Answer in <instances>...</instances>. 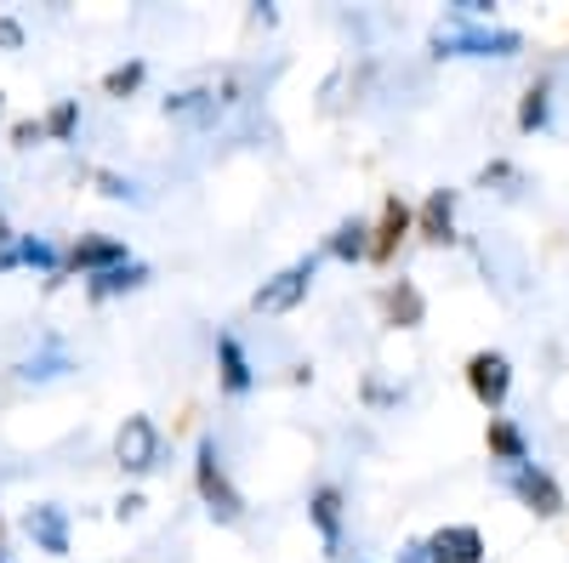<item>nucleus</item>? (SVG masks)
I'll list each match as a JSON object with an SVG mask.
<instances>
[{
	"mask_svg": "<svg viewBox=\"0 0 569 563\" xmlns=\"http://www.w3.org/2000/svg\"><path fill=\"white\" fill-rule=\"evenodd\" d=\"M12 149H34V143H46V125L40 120H12Z\"/></svg>",
	"mask_w": 569,
	"mask_h": 563,
	"instance_id": "4be33fe9",
	"label": "nucleus"
},
{
	"mask_svg": "<svg viewBox=\"0 0 569 563\" xmlns=\"http://www.w3.org/2000/svg\"><path fill=\"white\" fill-rule=\"evenodd\" d=\"M421 563H485L479 524H445L421 541Z\"/></svg>",
	"mask_w": 569,
	"mask_h": 563,
	"instance_id": "9d476101",
	"label": "nucleus"
},
{
	"mask_svg": "<svg viewBox=\"0 0 569 563\" xmlns=\"http://www.w3.org/2000/svg\"><path fill=\"white\" fill-rule=\"evenodd\" d=\"M160 455H166V439H160V428H154V415H126L120 421V433H114V461H120V473H131V479H149L154 466H160Z\"/></svg>",
	"mask_w": 569,
	"mask_h": 563,
	"instance_id": "7ed1b4c3",
	"label": "nucleus"
},
{
	"mask_svg": "<svg viewBox=\"0 0 569 563\" xmlns=\"http://www.w3.org/2000/svg\"><path fill=\"white\" fill-rule=\"evenodd\" d=\"M40 125H46V137H52V143H69V137L80 131V103H74V98L52 103V114H46Z\"/></svg>",
	"mask_w": 569,
	"mask_h": 563,
	"instance_id": "412c9836",
	"label": "nucleus"
},
{
	"mask_svg": "<svg viewBox=\"0 0 569 563\" xmlns=\"http://www.w3.org/2000/svg\"><path fill=\"white\" fill-rule=\"evenodd\" d=\"M507 490H512V501L525 506V512H536V519H558V512H563V484L547 473V466H536V461L512 466Z\"/></svg>",
	"mask_w": 569,
	"mask_h": 563,
	"instance_id": "423d86ee",
	"label": "nucleus"
},
{
	"mask_svg": "<svg viewBox=\"0 0 569 563\" xmlns=\"http://www.w3.org/2000/svg\"><path fill=\"white\" fill-rule=\"evenodd\" d=\"M149 262H126V268H109V273H98V279H86V296L91 302H114V296H131V291H142V285H149Z\"/></svg>",
	"mask_w": 569,
	"mask_h": 563,
	"instance_id": "2eb2a0df",
	"label": "nucleus"
},
{
	"mask_svg": "<svg viewBox=\"0 0 569 563\" xmlns=\"http://www.w3.org/2000/svg\"><path fill=\"white\" fill-rule=\"evenodd\" d=\"M416 233L427 245H450L456 240V188H433V194L416 205Z\"/></svg>",
	"mask_w": 569,
	"mask_h": 563,
	"instance_id": "ddd939ff",
	"label": "nucleus"
},
{
	"mask_svg": "<svg viewBox=\"0 0 569 563\" xmlns=\"http://www.w3.org/2000/svg\"><path fill=\"white\" fill-rule=\"evenodd\" d=\"M467 393L472 399H479L490 415H501L507 410V399H512V359L507 353H496V348H479V353H472L467 359Z\"/></svg>",
	"mask_w": 569,
	"mask_h": 563,
	"instance_id": "39448f33",
	"label": "nucleus"
},
{
	"mask_svg": "<svg viewBox=\"0 0 569 563\" xmlns=\"http://www.w3.org/2000/svg\"><path fill=\"white\" fill-rule=\"evenodd\" d=\"M23 535H29L34 552H46V557H69V546H74L69 512H63L58 501H34V506L23 512Z\"/></svg>",
	"mask_w": 569,
	"mask_h": 563,
	"instance_id": "1a4fd4ad",
	"label": "nucleus"
},
{
	"mask_svg": "<svg viewBox=\"0 0 569 563\" xmlns=\"http://www.w3.org/2000/svg\"><path fill=\"white\" fill-rule=\"evenodd\" d=\"M149 80V63L142 58H131V63H114L109 74H103V98H131V91Z\"/></svg>",
	"mask_w": 569,
	"mask_h": 563,
	"instance_id": "aec40b11",
	"label": "nucleus"
},
{
	"mask_svg": "<svg viewBox=\"0 0 569 563\" xmlns=\"http://www.w3.org/2000/svg\"><path fill=\"white\" fill-rule=\"evenodd\" d=\"M142 506H149V501H142V495H126V501L114 506V519H137V512H142Z\"/></svg>",
	"mask_w": 569,
	"mask_h": 563,
	"instance_id": "393cba45",
	"label": "nucleus"
},
{
	"mask_svg": "<svg viewBox=\"0 0 569 563\" xmlns=\"http://www.w3.org/2000/svg\"><path fill=\"white\" fill-rule=\"evenodd\" d=\"M0 52H23V23L18 18H0Z\"/></svg>",
	"mask_w": 569,
	"mask_h": 563,
	"instance_id": "b1692460",
	"label": "nucleus"
},
{
	"mask_svg": "<svg viewBox=\"0 0 569 563\" xmlns=\"http://www.w3.org/2000/svg\"><path fill=\"white\" fill-rule=\"evenodd\" d=\"M405 233H416V211L399 194H388L382 211H376V222H370V262L388 268L399 257V245H405Z\"/></svg>",
	"mask_w": 569,
	"mask_h": 563,
	"instance_id": "6e6552de",
	"label": "nucleus"
},
{
	"mask_svg": "<svg viewBox=\"0 0 569 563\" xmlns=\"http://www.w3.org/2000/svg\"><path fill=\"white\" fill-rule=\"evenodd\" d=\"M433 52L439 58H518L525 52V34L518 29H485V23H456L433 34Z\"/></svg>",
	"mask_w": 569,
	"mask_h": 563,
	"instance_id": "f03ea898",
	"label": "nucleus"
},
{
	"mask_svg": "<svg viewBox=\"0 0 569 563\" xmlns=\"http://www.w3.org/2000/svg\"><path fill=\"white\" fill-rule=\"evenodd\" d=\"M308 291H313V257L268 273L262 285L251 291V313H268V319H273V313H297V308L308 302Z\"/></svg>",
	"mask_w": 569,
	"mask_h": 563,
	"instance_id": "20e7f679",
	"label": "nucleus"
},
{
	"mask_svg": "<svg viewBox=\"0 0 569 563\" xmlns=\"http://www.w3.org/2000/svg\"><path fill=\"white\" fill-rule=\"evenodd\" d=\"M382 319L393 324V331H416V324L427 319V296L410 285V279H393V285L382 291Z\"/></svg>",
	"mask_w": 569,
	"mask_h": 563,
	"instance_id": "dca6fc26",
	"label": "nucleus"
},
{
	"mask_svg": "<svg viewBox=\"0 0 569 563\" xmlns=\"http://www.w3.org/2000/svg\"><path fill=\"white\" fill-rule=\"evenodd\" d=\"M131 262V251H126V240H109V233H80V240L63 251V279H98V273H109V268H126Z\"/></svg>",
	"mask_w": 569,
	"mask_h": 563,
	"instance_id": "0eeeda50",
	"label": "nucleus"
},
{
	"mask_svg": "<svg viewBox=\"0 0 569 563\" xmlns=\"http://www.w3.org/2000/svg\"><path fill=\"white\" fill-rule=\"evenodd\" d=\"M308 519H313L319 541L337 552V546H342V484H319L313 501H308Z\"/></svg>",
	"mask_w": 569,
	"mask_h": 563,
	"instance_id": "f3484780",
	"label": "nucleus"
},
{
	"mask_svg": "<svg viewBox=\"0 0 569 563\" xmlns=\"http://www.w3.org/2000/svg\"><path fill=\"white\" fill-rule=\"evenodd\" d=\"M12 268H40V273L63 279V251L52 240H40V233H18V240L0 245V273H12Z\"/></svg>",
	"mask_w": 569,
	"mask_h": 563,
	"instance_id": "f8f14e48",
	"label": "nucleus"
},
{
	"mask_svg": "<svg viewBox=\"0 0 569 563\" xmlns=\"http://www.w3.org/2000/svg\"><path fill=\"white\" fill-rule=\"evenodd\" d=\"M7 240H18V228L7 222V211H0V245H7Z\"/></svg>",
	"mask_w": 569,
	"mask_h": 563,
	"instance_id": "a878e982",
	"label": "nucleus"
},
{
	"mask_svg": "<svg viewBox=\"0 0 569 563\" xmlns=\"http://www.w3.org/2000/svg\"><path fill=\"white\" fill-rule=\"evenodd\" d=\"M217 382H222V393H228V399H246V393L257 388V364H251L246 342L233 336V331H222V336H217Z\"/></svg>",
	"mask_w": 569,
	"mask_h": 563,
	"instance_id": "9b49d317",
	"label": "nucleus"
},
{
	"mask_svg": "<svg viewBox=\"0 0 569 563\" xmlns=\"http://www.w3.org/2000/svg\"><path fill=\"white\" fill-rule=\"evenodd\" d=\"M0 563H7V546H0Z\"/></svg>",
	"mask_w": 569,
	"mask_h": 563,
	"instance_id": "bb28decb",
	"label": "nucleus"
},
{
	"mask_svg": "<svg viewBox=\"0 0 569 563\" xmlns=\"http://www.w3.org/2000/svg\"><path fill=\"white\" fill-rule=\"evenodd\" d=\"M547 114H552V80L547 74H536L530 86H525V98H518V131H541L547 125Z\"/></svg>",
	"mask_w": 569,
	"mask_h": 563,
	"instance_id": "6ab92c4d",
	"label": "nucleus"
},
{
	"mask_svg": "<svg viewBox=\"0 0 569 563\" xmlns=\"http://www.w3.org/2000/svg\"><path fill=\"white\" fill-rule=\"evenodd\" d=\"M485 450H490V461H507V473L530 461L525 428H518V421H507V415H490V421H485Z\"/></svg>",
	"mask_w": 569,
	"mask_h": 563,
	"instance_id": "4468645a",
	"label": "nucleus"
},
{
	"mask_svg": "<svg viewBox=\"0 0 569 563\" xmlns=\"http://www.w3.org/2000/svg\"><path fill=\"white\" fill-rule=\"evenodd\" d=\"M325 257H337V262H370V222H359V217L337 222V233L325 240Z\"/></svg>",
	"mask_w": 569,
	"mask_h": 563,
	"instance_id": "a211bd4d",
	"label": "nucleus"
},
{
	"mask_svg": "<svg viewBox=\"0 0 569 563\" xmlns=\"http://www.w3.org/2000/svg\"><path fill=\"white\" fill-rule=\"evenodd\" d=\"M98 188H103L109 200H131V194H137V188H131V182H126L120 171H98Z\"/></svg>",
	"mask_w": 569,
	"mask_h": 563,
	"instance_id": "5701e85b",
	"label": "nucleus"
},
{
	"mask_svg": "<svg viewBox=\"0 0 569 563\" xmlns=\"http://www.w3.org/2000/svg\"><path fill=\"white\" fill-rule=\"evenodd\" d=\"M194 490H200V501H206V512L217 524H246V495L233 490L228 466H222V450H217L211 433L194 444Z\"/></svg>",
	"mask_w": 569,
	"mask_h": 563,
	"instance_id": "f257e3e1",
	"label": "nucleus"
}]
</instances>
